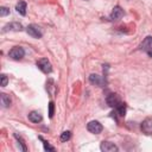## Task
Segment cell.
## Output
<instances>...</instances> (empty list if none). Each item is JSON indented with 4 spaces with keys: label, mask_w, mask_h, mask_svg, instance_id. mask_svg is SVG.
Listing matches in <instances>:
<instances>
[{
    "label": "cell",
    "mask_w": 152,
    "mask_h": 152,
    "mask_svg": "<svg viewBox=\"0 0 152 152\" xmlns=\"http://www.w3.org/2000/svg\"><path fill=\"white\" fill-rule=\"evenodd\" d=\"M0 101H1V106H2L4 108L10 107V104H11V99H10V96H7L5 93L0 94Z\"/></svg>",
    "instance_id": "obj_14"
},
{
    "label": "cell",
    "mask_w": 152,
    "mask_h": 152,
    "mask_svg": "<svg viewBox=\"0 0 152 152\" xmlns=\"http://www.w3.org/2000/svg\"><path fill=\"white\" fill-rule=\"evenodd\" d=\"M27 118H28V120H30L31 122H33V124H38V122H40L42 119H43L42 114H40L39 112H37V110H32V112L27 115Z\"/></svg>",
    "instance_id": "obj_12"
},
{
    "label": "cell",
    "mask_w": 152,
    "mask_h": 152,
    "mask_svg": "<svg viewBox=\"0 0 152 152\" xmlns=\"http://www.w3.org/2000/svg\"><path fill=\"white\" fill-rule=\"evenodd\" d=\"M53 114H55V103H53V101H50L49 102V118L51 119L53 116Z\"/></svg>",
    "instance_id": "obj_17"
},
{
    "label": "cell",
    "mask_w": 152,
    "mask_h": 152,
    "mask_svg": "<svg viewBox=\"0 0 152 152\" xmlns=\"http://www.w3.org/2000/svg\"><path fill=\"white\" fill-rule=\"evenodd\" d=\"M26 32L28 36L33 37V38H42L43 37V28L40 26H38L37 24H30L26 27Z\"/></svg>",
    "instance_id": "obj_1"
},
{
    "label": "cell",
    "mask_w": 152,
    "mask_h": 152,
    "mask_svg": "<svg viewBox=\"0 0 152 152\" xmlns=\"http://www.w3.org/2000/svg\"><path fill=\"white\" fill-rule=\"evenodd\" d=\"M14 137H15V139L18 140V142L21 145V150H23V151H26V150H27V147H26V145H25V142H24L23 138H21L20 135H18V134H14Z\"/></svg>",
    "instance_id": "obj_18"
},
{
    "label": "cell",
    "mask_w": 152,
    "mask_h": 152,
    "mask_svg": "<svg viewBox=\"0 0 152 152\" xmlns=\"http://www.w3.org/2000/svg\"><path fill=\"white\" fill-rule=\"evenodd\" d=\"M140 129L144 134L146 135H152V118H146L141 125H140Z\"/></svg>",
    "instance_id": "obj_7"
},
{
    "label": "cell",
    "mask_w": 152,
    "mask_h": 152,
    "mask_svg": "<svg viewBox=\"0 0 152 152\" xmlns=\"http://www.w3.org/2000/svg\"><path fill=\"white\" fill-rule=\"evenodd\" d=\"M0 80H1V87H6L7 86V82H8V78L5 74H1L0 75Z\"/></svg>",
    "instance_id": "obj_20"
},
{
    "label": "cell",
    "mask_w": 152,
    "mask_h": 152,
    "mask_svg": "<svg viewBox=\"0 0 152 152\" xmlns=\"http://www.w3.org/2000/svg\"><path fill=\"white\" fill-rule=\"evenodd\" d=\"M8 56H10L12 59L19 61V59H21V58L25 56V50H24L21 46H14V48H12V49L8 51Z\"/></svg>",
    "instance_id": "obj_4"
},
{
    "label": "cell",
    "mask_w": 152,
    "mask_h": 152,
    "mask_svg": "<svg viewBox=\"0 0 152 152\" xmlns=\"http://www.w3.org/2000/svg\"><path fill=\"white\" fill-rule=\"evenodd\" d=\"M139 50L146 52L150 57H152V37L147 36L139 45Z\"/></svg>",
    "instance_id": "obj_2"
},
{
    "label": "cell",
    "mask_w": 152,
    "mask_h": 152,
    "mask_svg": "<svg viewBox=\"0 0 152 152\" xmlns=\"http://www.w3.org/2000/svg\"><path fill=\"white\" fill-rule=\"evenodd\" d=\"M122 15H124V10H122L120 6H115V7L113 8L112 13L109 14V18H108V19H109L110 21H115V20L121 19Z\"/></svg>",
    "instance_id": "obj_9"
},
{
    "label": "cell",
    "mask_w": 152,
    "mask_h": 152,
    "mask_svg": "<svg viewBox=\"0 0 152 152\" xmlns=\"http://www.w3.org/2000/svg\"><path fill=\"white\" fill-rule=\"evenodd\" d=\"M87 129H88L90 133H93V134H100V133L102 132L103 127H102V125H101L99 121L93 120V121L88 122V125H87Z\"/></svg>",
    "instance_id": "obj_6"
},
{
    "label": "cell",
    "mask_w": 152,
    "mask_h": 152,
    "mask_svg": "<svg viewBox=\"0 0 152 152\" xmlns=\"http://www.w3.org/2000/svg\"><path fill=\"white\" fill-rule=\"evenodd\" d=\"M100 148L103 152H116V151H119L118 146L115 144L110 142V141H102L101 145H100Z\"/></svg>",
    "instance_id": "obj_10"
},
{
    "label": "cell",
    "mask_w": 152,
    "mask_h": 152,
    "mask_svg": "<svg viewBox=\"0 0 152 152\" xmlns=\"http://www.w3.org/2000/svg\"><path fill=\"white\" fill-rule=\"evenodd\" d=\"M26 7H27L26 2L21 0V1H19V2L17 4L15 10H17V12H18L19 14H21V15H26Z\"/></svg>",
    "instance_id": "obj_13"
},
{
    "label": "cell",
    "mask_w": 152,
    "mask_h": 152,
    "mask_svg": "<svg viewBox=\"0 0 152 152\" xmlns=\"http://www.w3.org/2000/svg\"><path fill=\"white\" fill-rule=\"evenodd\" d=\"M89 81H90V83H93L95 86H99V87H103L106 84V78L97 75V74H90L89 75Z\"/></svg>",
    "instance_id": "obj_8"
},
{
    "label": "cell",
    "mask_w": 152,
    "mask_h": 152,
    "mask_svg": "<svg viewBox=\"0 0 152 152\" xmlns=\"http://www.w3.org/2000/svg\"><path fill=\"white\" fill-rule=\"evenodd\" d=\"M70 138H71V133H70L69 131H64V132L61 134V141H63V142L68 141Z\"/></svg>",
    "instance_id": "obj_15"
},
{
    "label": "cell",
    "mask_w": 152,
    "mask_h": 152,
    "mask_svg": "<svg viewBox=\"0 0 152 152\" xmlns=\"http://www.w3.org/2000/svg\"><path fill=\"white\" fill-rule=\"evenodd\" d=\"M37 66L44 74H50L52 71V65L48 58H40L39 61H37Z\"/></svg>",
    "instance_id": "obj_3"
},
{
    "label": "cell",
    "mask_w": 152,
    "mask_h": 152,
    "mask_svg": "<svg viewBox=\"0 0 152 152\" xmlns=\"http://www.w3.org/2000/svg\"><path fill=\"white\" fill-rule=\"evenodd\" d=\"M23 30V25L20 23L13 21V23H8L2 27V33L7 32V31H21Z\"/></svg>",
    "instance_id": "obj_11"
},
{
    "label": "cell",
    "mask_w": 152,
    "mask_h": 152,
    "mask_svg": "<svg viewBox=\"0 0 152 152\" xmlns=\"http://www.w3.org/2000/svg\"><path fill=\"white\" fill-rule=\"evenodd\" d=\"M39 139L43 141V145H44V150H45V151H55V147H53V146H51L46 140H44L42 137H39Z\"/></svg>",
    "instance_id": "obj_16"
},
{
    "label": "cell",
    "mask_w": 152,
    "mask_h": 152,
    "mask_svg": "<svg viewBox=\"0 0 152 152\" xmlns=\"http://www.w3.org/2000/svg\"><path fill=\"white\" fill-rule=\"evenodd\" d=\"M106 102H107V104H108L109 107H112V108H116L122 101H121V99H120V96H119L118 94H115V93H110L109 95H107V97H106Z\"/></svg>",
    "instance_id": "obj_5"
},
{
    "label": "cell",
    "mask_w": 152,
    "mask_h": 152,
    "mask_svg": "<svg viewBox=\"0 0 152 152\" xmlns=\"http://www.w3.org/2000/svg\"><path fill=\"white\" fill-rule=\"evenodd\" d=\"M7 14H10V8H7L5 6H1L0 7V17H6Z\"/></svg>",
    "instance_id": "obj_19"
}]
</instances>
